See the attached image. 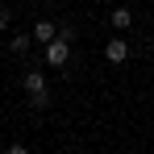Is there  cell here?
Masks as SVG:
<instances>
[{
  "label": "cell",
  "instance_id": "6da1fadb",
  "mask_svg": "<svg viewBox=\"0 0 154 154\" xmlns=\"http://www.w3.org/2000/svg\"><path fill=\"white\" fill-rule=\"evenodd\" d=\"M21 83H25L29 104H33V108H46V104H50V92H46V75H42L38 67H33V71H25V79H21Z\"/></svg>",
  "mask_w": 154,
  "mask_h": 154
},
{
  "label": "cell",
  "instance_id": "7a4b0ae2",
  "mask_svg": "<svg viewBox=\"0 0 154 154\" xmlns=\"http://www.w3.org/2000/svg\"><path fill=\"white\" fill-rule=\"evenodd\" d=\"M67 58H71V38H63V33H58L50 46H46V63H50V67H63Z\"/></svg>",
  "mask_w": 154,
  "mask_h": 154
},
{
  "label": "cell",
  "instance_id": "3957f363",
  "mask_svg": "<svg viewBox=\"0 0 154 154\" xmlns=\"http://www.w3.org/2000/svg\"><path fill=\"white\" fill-rule=\"evenodd\" d=\"M104 58H108V63H125L129 58V42L125 38H112V42L104 46Z\"/></svg>",
  "mask_w": 154,
  "mask_h": 154
},
{
  "label": "cell",
  "instance_id": "277c9868",
  "mask_svg": "<svg viewBox=\"0 0 154 154\" xmlns=\"http://www.w3.org/2000/svg\"><path fill=\"white\" fill-rule=\"evenodd\" d=\"M58 33H63V29L54 25V21H38V25H33V42H42V46H50V42L58 38Z\"/></svg>",
  "mask_w": 154,
  "mask_h": 154
},
{
  "label": "cell",
  "instance_id": "5b68a950",
  "mask_svg": "<svg viewBox=\"0 0 154 154\" xmlns=\"http://www.w3.org/2000/svg\"><path fill=\"white\" fill-rule=\"evenodd\" d=\"M108 21H112V29H129V25H133V13H129V8H112Z\"/></svg>",
  "mask_w": 154,
  "mask_h": 154
},
{
  "label": "cell",
  "instance_id": "8992f818",
  "mask_svg": "<svg viewBox=\"0 0 154 154\" xmlns=\"http://www.w3.org/2000/svg\"><path fill=\"white\" fill-rule=\"evenodd\" d=\"M29 42H33L29 33H13V42H8V50H13V54H25V50H29Z\"/></svg>",
  "mask_w": 154,
  "mask_h": 154
},
{
  "label": "cell",
  "instance_id": "52a82bcc",
  "mask_svg": "<svg viewBox=\"0 0 154 154\" xmlns=\"http://www.w3.org/2000/svg\"><path fill=\"white\" fill-rule=\"evenodd\" d=\"M13 25V13H8V8H0V29H8Z\"/></svg>",
  "mask_w": 154,
  "mask_h": 154
},
{
  "label": "cell",
  "instance_id": "ba28073f",
  "mask_svg": "<svg viewBox=\"0 0 154 154\" xmlns=\"http://www.w3.org/2000/svg\"><path fill=\"white\" fill-rule=\"evenodd\" d=\"M4 154H29V150H25V146H21V142H13V146H8V150H4Z\"/></svg>",
  "mask_w": 154,
  "mask_h": 154
}]
</instances>
